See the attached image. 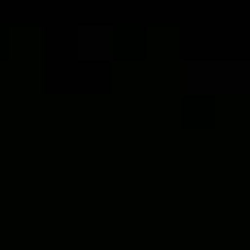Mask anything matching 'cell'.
Returning <instances> with one entry per match:
<instances>
[{
    "label": "cell",
    "mask_w": 250,
    "mask_h": 250,
    "mask_svg": "<svg viewBox=\"0 0 250 250\" xmlns=\"http://www.w3.org/2000/svg\"><path fill=\"white\" fill-rule=\"evenodd\" d=\"M181 121L207 125V121H211V100H186V104H181Z\"/></svg>",
    "instance_id": "obj_1"
},
{
    "label": "cell",
    "mask_w": 250,
    "mask_h": 250,
    "mask_svg": "<svg viewBox=\"0 0 250 250\" xmlns=\"http://www.w3.org/2000/svg\"><path fill=\"white\" fill-rule=\"evenodd\" d=\"M143 39H147V35L134 30V26H129V30H117V52H121V56H143Z\"/></svg>",
    "instance_id": "obj_2"
},
{
    "label": "cell",
    "mask_w": 250,
    "mask_h": 250,
    "mask_svg": "<svg viewBox=\"0 0 250 250\" xmlns=\"http://www.w3.org/2000/svg\"><path fill=\"white\" fill-rule=\"evenodd\" d=\"M4 43H9V30H4V26H0V56H4V52H9V48H4Z\"/></svg>",
    "instance_id": "obj_3"
}]
</instances>
